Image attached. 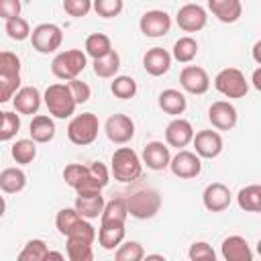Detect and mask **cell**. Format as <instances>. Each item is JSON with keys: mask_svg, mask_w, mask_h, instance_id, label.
Masks as SVG:
<instances>
[{"mask_svg": "<svg viewBox=\"0 0 261 261\" xmlns=\"http://www.w3.org/2000/svg\"><path fill=\"white\" fill-rule=\"evenodd\" d=\"M2 114H4V112H2V110H0V120H2Z\"/></svg>", "mask_w": 261, "mask_h": 261, "instance_id": "obj_52", "label": "cell"}, {"mask_svg": "<svg viewBox=\"0 0 261 261\" xmlns=\"http://www.w3.org/2000/svg\"><path fill=\"white\" fill-rule=\"evenodd\" d=\"M126 200V210L133 218L137 220H149L153 216H157V212L161 210V196L157 190L153 188H141L135 190L133 194H128Z\"/></svg>", "mask_w": 261, "mask_h": 261, "instance_id": "obj_4", "label": "cell"}, {"mask_svg": "<svg viewBox=\"0 0 261 261\" xmlns=\"http://www.w3.org/2000/svg\"><path fill=\"white\" fill-rule=\"evenodd\" d=\"M192 137H194V126L190 120H186L181 116H173V120L165 126V145L167 147L184 149L192 143Z\"/></svg>", "mask_w": 261, "mask_h": 261, "instance_id": "obj_17", "label": "cell"}, {"mask_svg": "<svg viewBox=\"0 0 261 261\" xmlns=\"http://www.w3.org/2000/svg\"><path fill=\"white\" fill-rule=\"evenodd\" d=\"M143 257H145V249L139 241H122L114 249L116 261H141Z\"/></svg>", "mask_w": 261, "mask_h": 261, "instance_id": "obj_38", "label": "cell"}, {"mask_svg": "<svg viewBox=\"0 0 261 261\" xmlns=\"http://www.w3.org/2000/svg\"><path fill=\"white\" fill-rule=\"evenodd\" d=\"M63 10L73 18H84L92 10V0H63Z\"/></svg>", "mask_w": 261, "mask_h": 261, "instance_id": "obj_45", "label": "cell"}, {"mask_svg": "<svg viewBox=\"0 0 261 261\" xmlns=\"http://www.w3.org/2000/svg\"><path fill=\"white\" fill-rule=\"evenodd\" d=\"M232 194L228 190V186H224L222 181H212L204 188L202 192V204L208 212H222L230 206Z\"/></svg>", "mask_w": 261, "mask_h": 261, "instance_id": "obj_16", "label": "cell"}, {"mask_svg": "<svg viewBox=\"0 0 261 261\" xmlns=\"http://www.w3.org/2000/svg\"><path fill=\"white\" fill-rule=\"evenodd\" d=\"M128 218V210H126V200L124 198H114L110 202L104 204L102 214H100V222H118V224H126Z\"/></svg>", "mask_w": 261, "mask_h": 261, "instance_id": "obj_32", "label": "cell"}, {"mask_svg": "<svg viewBox=\"0 0 261 261\" xmlns=\"http://www.w3.org/2000/svg\"><path fill=\"white\" fill-rule=\"evenodd\" d=\"M192 145H194V153L200 159H214L224 149V141H222L220 133L212 130V128H204V130L194 133Z\"/></svg>", "mask_w": 261, "mask_h": 261, "instance_id": "obj_10", "label": "cell"}, {"mask_svg": "<svg viewBox=\"0 0 261 261\" xmlns=\"http://www.w3.org/2000/svg\"><path fill=\"white\" fill-rule=\"evenodd\" d=\"M139 29H141V33H143L145 37H149V39H161V37H165V35L169 33V29H171V16H169L165 10H159V8L147 10V12L141 16V20H139Z\"/></svg>", "mask_w": 261, "mask_h": 261, "instance_id": "obj_13", "label": "cell"}, {"mask_svg": "<svg viewBox=\"0 0 261 261\" xmlns=\"http://www.w3.org/2000/svg\"><path fill=\"white\" fill-rule=\"evenodd\" d=\"M4 31H6L8 39H12V41H27L31 37V27H29L27 18H22V16L8 18L4 24Z\"/></svg>", "mask_w": 261, "mask_h": 261, "instance_id": "obj_40", "label": "cell"}, {"mask_svg": "<svg viewBox=\"0 0 261 261\" xmlns=\"http://www.w3.org/2000/svg\"><path fill=\"white\" fill-rule=\"evenodd\" d=\"M237 204L245 212H261V186L251 184L241 188L237 194Z\"/></svg>", "mask_w": 261, "mask_h": 261, "instance_id": "obj_29", "label": "cell"}, {"mask_svg": "<svg viewBox=\"0 0 261 261\" xmlns=\"http://www.w3.org/2000/svg\"><path fill=\"white\" fill-rule=\"evenodd\" d=\"M198 55V41L190 35L186 37H179L175 43H173V49H171V59L179 61V63H190L194 61Z\"/></svg>", "mask_w": 261, "mask_h": 261, "instance_id": "obj_30", "label": "cell"}, {"mask_svg": "<svg viewBox=\"0 0 261 261\" xmlns=\"http://www.w3.org/2000/svg\"><path fill=\"white\" fill-rule=\"evenodd\" d=\"M27 186V173L20 167H6L0 171V190L4 194H18Z\"/></svg>", "mask_w": 261, "mask_h": 261, "instance_id": "obj_27", "label": "cell"}, {"mask_svg": "<svg viewBox=\"0 0 261 261\" xmlns=\"http://www.w3.org/2000/svg\"><path fill=\"white\" fill-rule=\"evenodd\" d=\"M67 86H69V92H71V96H73V100H75L77 106L80 104H86L92 98V88L86 82H82L80 77L67 80Z\"/></svg>", "mask_w": 261, "mask_h": 261, "instance_id": "obj_44", "label": "cell"}, {"mask_svg": "<svg viewBox=\"0 0 261 261\" xmlns=\"http://www.w3.org/2000/svg\"><path fill=\"white\" fill-rule=\"evenodd\" d=\"M143 171V161L139 157V153L130 147H118L112 153L110 159V173L114 175L116 181L120 184H130L135 179L141 177Z\"/></svg>", "mask_w": 261, "mask_h": 261, "instance_id": "obj_2", "label": "cell"}, {"mask_svg": "<svg viewBox=\"0 0 261 261\" xmlns=\"http://www.w3.org/2000/svg\"><path fill=\"white\" fill-rule=\"evenodd\" d=\"M12 106L18 114H37L41 104H43V94L39 92V88L35 86H22L16 90V94L12 96Z\"/></svg>", "mask_w": 261, "mask_h": 261, "instance_id": "obj_18", "label": "cell"}, {"mask_svg": "<svg viewBox=\"0 0 261 261\" xmlns=\"http://www.w3.org/2000/svg\"><path fill=\"white\" fill-rule=\"evenodd\" d=\"M171 53L163 47H151L147 49V53L143 55V67L149 75L153 77H159V75H165L171 67Z\"/></svg>", "mask_w": 261, "mask_h": 261, "instance_id": "obj_20", "label": "cell"}, {"mask_svg": "<svg viewBox=\"0 0 261 261\" xmlns=\"http://www.w3.org/2000/svg\"><path fill=\"white\" fill-rule=\"evenodd\" d=\"M214 88L224 98H245L249 92V82L239 67H224L216 73Z\"/></svg>", "mask_w": 261, "mask_h": 261, "instance_id": "obj_8", "label": "cell"}, {"mask_svg": "<svg viewBox=\"0 0 261 261\" xmlns=\"http://www.w3.org/2000/svg\"><path fill=\"white\" fill-rule=\"evenodd\" d=\"M108 51H112V41L108 35L104 33H92L86 37V43H84V53L92 59H98L102 55H106Z\"/></svg>", "mask_w": 261, "mask_h": 261, "instance_id": "obj_31", "label": "cell"}, {"mask_svg": "<svg viewBox=\"0 0 261 261\" xmlns=\"http://www.w3.org/2000/svg\"><path fill=\"white\" fill-rule=\"evenodd\" d=\"M92 67H94V73L98 77H102V80H110V77L118 75V69H120V55H118V51L112 49L106 55L94 59Z\"/></svg>", "mask_w": 261, "mask_h": 261, "instance_id": "obj_28", "label": "cell"}, {"mask_svg": "<svg viewBox=\"0 0 261 261\" xmlns=\"http://www.w3.org/2000/svg\"><path fill=\"white\" fill-rule=\"evenodd\" d=\"M88 65V55L82 49H65L59 51L51 61V73L57 80H73L77 77Z\"/></svg>", "mask_w": 261, "mask_h": 261, "instance_id": "obj_5", "label": "cell"}, {"mask_svg": "<svg viewBox=\"0 0 261 261\" xmlns=\"http://www.w3.org/2000/svg\"><path fill=\"white\" fill-rule=\"evenodd\" d=\"M179 86L188 92V94H196L202 96L208 92L210 88V75L204 67L200 65H186L179 71Z\"/></svg>", "mask_w": 261, "mask_h": 261, "instance_id": "obj_15", "label": "cell"}, {"mask_svg": "<svg viewBox=\"0 0 261 261\" xmlns=\"http://www.w3.org/2000/svg\"><path fill=\"white\" fill-rule=\"evenodd\" d=\"M104 204H106V200H104L102 192H77L73 208L77 210L80 216H84L88 220H94L102 214Z\"/></svg>", "mask_w": 261, "mask_h": 261, "instance_id": "obj_21", "label": "cell"}, {"mask_svg": "<svg viewBox=\"0 0 261 261\" xmlns=\"http://www.w3.org/2000/svg\"><path fill=\"white\" fill-rule=\"evenodd\" d=\"M175 22L184 33H198L206 27L208 22V12L204 6L196 4V2H188L184 4L177 14H175Z\"/></svg>", "mask_w": 261, "mask_h": 261, "instance_id": "obj_12", "label": "cell"}, {"mask_svg": "<svg viewBox=\"0 0 261 261\" xmlns=\"http://www.w3.org/2000/svg\"><path fill=\"white\" fill-rule=\"evenodd\" d=\"M98 130H100L98 116L94 112H82L71 116L67 124V139L77 147H86L98 139Z\"/></svg>", "mask_w": 261, "mask_h": 261, "instance_id": "obj_6", "label": "cell"}, {"mask_svg": "<svg viewBox=\"0 0 261 261\" xmlns=\"http://www.w3.org/2000/svg\"><path fill=\"white\" fill-rule=\"evenodd\" d=\"M18 130H20V114L16 110L14 112H4L2 120H0V141L2 143L12 141Z\"/></svg>", "mask_w": 261, "mask_h": 261, "instance_id": "obj_39", "label": "cell"}, {"mask_svg": "<svg viewBox=\"0 0 261 261\" xmlns=\"http://www.w3.org/2000/svg\"><path fill=\"white\" fill-rule=\"evenodd\" d=\"M4 212H6V200H4V196H0V218L4 216Z\"/></svg>", "mask_w": 261, "mask_h": 261, "instance_id": "obj_51", "label": "cell"}, {"mask_svg": "<svg viewBox=\"0 0 261 261\" xmlns=\"http://www.w3.org/2000/svg\"><path fill=\"white\" fill-rule=\"evenodd\" d=\"M169 159H171L169 147L165 143H161V141L147 143L143 153H141L143 165H147V169H151V171H163L169 165Z\"/></svg>", "mask_w": 261, "mask_h": 261, "instance_id": "obj_19", "label": "cell"}, {"mask_svg": "<svg viewBox=\"0 0 261 261\" xmlns=\"http://www.w3.org/2000/svg\"><path fill=\"white\" fill-rule=\"evenodd\" d=\"M43 102L47 106V112L53 116V118H59V120H65V118H71L77 104L69 92V86L67 82H59V84H51L45 92H43Z\"/></svg>", "mask_w": 261, "mask_h": 261, "instance_id": "obj_3", "label": "cell"}, {"mask_svg": "<svg viewBox=\"0 0 261 261\" xmlns=\"http://www.w3.org/2000/svg\"><path fill=\"white\" fill-rule=\"evenodd\" d=\"M188 257L192 261H214L216 259V253H214L212 245H208L206 241H196V243L190 245Z\"/></svg>", "mask_w": 261, "mask_h": 261, "instance_id": "obj_43", "label": "cell"}, {"mask_svg": "<svg viewBox=\"0 0 261 261\" xmlns=\"http://www.w3.org/2000/svg\"><path fill=\"white\" fill-rule=\"evenodd\" d=\"M47 259H63V253H57V251H51V249H49Z\"/></svg>", "mask_w": 261, "mask_h": 261, "instance_id": "obj_50", "label": "cell"}, {"mask_svg": "<svg viewBox=\"0 0 261 261\" xmlns=\"http://www.w3.org/2000/svg\"><path fill=\"white\" fill-rule=\"evenodd\" d=\"M208 10L224 24H232L243 14L241 0H208Z\"/></svg>", "mask_w": 261, "mask_h": 261, "instance_id": "obj_24", "label": "cell"}, {"mask_svg": "<svg viewBox=\"0 0 261 261\" xmlns=\"http://www.w3.org/2000/svg\"><path fill=\"white\" fill-rule=\"evenodd\" d=\"M49 247L43 239H31L18 253V261H47Z\"/></svg>", "mask_w": 261, "mask_h": 261, "instance_id": "obj_35", "label": "cell"}, {"mask_svg": "<svg viewBox=\"0 0 261 261\" xmlns=\"http://www.w3.org/2000/svg\"><path fill=\"white\" fill-rule=\"evenodd\" d=\"M20 10H22L20 0H0V18L8 20L14 16H20Z\"/></svg>", "mask_w": 261, "mask_h": 261, "instance_id": "obj_47", "label": "cell"}, {"mask_svg": "<svg viewBox=\"0 0 261 261\" xmlns=\"http://www.w3.org/2000/svg\"><path fill=\"white\" fill-rule=\"evenodd\" d=\"M157 104H159V108H161L165 114H169V116H179V114H184V110H186V106H188V100H186L184 92H179V90H175V88H167V90H163V92L159 94Z\"/></svg>", "mask_w": 261, "mask_h": 261, "instance_id": "obj_26", "label": "cell"}, {"mask_svg": "<svg viewBox=\"0 0 261 261\" xmlns=\"http://www.w3.org/2000/svg\"><path fill=\"white\" fill-rule=\"evenodd\" d=\"M208 120L216 130H232L237 126L239 114L228 100H216L208 108Z\"/></svg>", "mask_w": 261, "mask_h": 261, "instance_id": "obj_14", "label": "cell"}, {"mask_svg": "<svg viewBox=\"0 0 261 261\" xmlns=\"http://www.w3.org/2000/svg\"><path fill=\"white\" fill-rule=\"evenodd\" d=\"M104 133L110 143L126 145L135 137V120L128 114H110L104 122Z\"/></svg>", "mask_w": 261, "mask_h": 261, "instance_id": "obj_11", "label": "cell"}, {"mask_svg": "<svg viewBox=\"0 0 261 261\" xmlns=\"http://www.w3.org/2000/svg\"><path fill=\"white\" fill-rule=\"evenodd\" d=\"M20 75V57L12 51H0V77Z\"/></svg>", "mask_w": 261, "mask_h": 261, "instance_id": "obj_42", "label": "cell"}, {"mask_svg": "<svg viewBox=\"0 0 261 261\" xmlns=\"http://www.w3.org/2000/svg\"><path fill=\"white\" fill-rule=\"evenodd\" d=\"M31 45L37 53L49 55L55 53L63 43V31L55 22H41L31 31Z\"/></svg>", "mask_w": 261, "mask_h": 261, "instance_id": "obj_7", "label": "cell"}, {"mask_svg": "<svg viewBox=\"0 0 261 261\" xmlns=\"http://www.w3.org/2000/svg\"><path fill=\"white\" fill-rule=\"evenodd\" d=\"M63 179L77 192H102L110 181V171L104 163L94 161L90 165L69 163L63 169Z\"/></svg>", "mask_w": 261, "mask_h": 261, "instance_id": "obj_1", "label": "cell"}, {"mask_svg": "<svg viewBox=\"0 0 261 261\" xmlns=\"http://www.w3.org/2000/svg\"><path fill=\"white\" fill-rule=\"evenodd\" d=\"M20 88V75L12 77H0V104H6L12 100L16 90Z\"/></svg>", "mask_w": 261, "mask_h": 261, "instance_id": "obj_46", "label": "cell"}, {"mask_svg": "<svg viewBox=\"0 0 261 261\" xmlns=\"http://www.w3.org/2000/svg\"><path fill=\"white\" fill-rule=\"evenodd\" d=\"M10 155L18 165H29L37 157V143L33 139H18L10 147Z\"/></svg>", "mask_w": 261, "mask_h": 261, "instance_id": "obj_34", "label": "cell"}, {"mask_svg": "<svg viewBox=\"0 0 261 261\" xmlns=\"http://www.w3.org/2000/svg\"><path fill=\"white\" fill-rule=\"evenodd\" d=\"M220 255L226 261H251L253 259V251H251L247 239L241 234L226 237L220 245Z\"/></svg>", "mask_w": 261, "mask_h": 261, "instance_id": "obj_22", "label": "cell"}, {"mask_svg": "<svg viewBox=\"0 0 261 261\" xmlns=\"http://www.w3.org/2000/svg\"><path fill=\"white\" fill-rule=\"evenodd\" d=\"M137 82L130 75H114L110 84V92L120 100H130L137 94Z\"/></svg>", "mask_w": 261, "mask_h": 261, "instance_id": "obj_36", "label": "cell"}, {"mask_svg": "<svg viewBox=\"0 0 261 261\" xmlns=\"http://www.w3.org/2000/svg\"><path fill=\"white\" fill-rule=\"evenodd\" d=\"M124 226L126 224H118V222H100V228L96 232L98 245L104 251H114L124 241V234H126Z\"/></svg>", "mask_w": 261, "mask_h": 261, "instance_id": "obj_23", "label": "cell"}, {"mask_svg": "<svg viewBox=\"0 0 261 261\" xmlns=\"http://www.w3.org/2000/svg\"><path fill=\"white\" fill-rule=\"evenodd\" d=\"M94 243L84 241V239H65V253L69 261H92L94 259Z\"/></svg>", "mask_w": 261, "mask_h": 261, "instance_id": "obj_33", "label": "cell"}, {"mask_svg": "<svg viewBox=\"0 0 261 261\" xmlns=\"http://www.w3.org/2000/svg\"><path fill=\"white\" fill-rule=\"evenodd\" d=\"M29 133H31V139L35 143H51L55 139V120L51 114H37L33 116L31 124H29Z\"/></svg>", "mask_w": 261, "mask_h": 261, "instance_id": "obj_25", "label": "cell"}, {"mask_svg": "<svg viewBox=\"0 0 261 261\" xmlns=\"http://www.w3.org/2000/svg\"><path fill=\"white\" fill-rule=\"evenodd\" d=\"M124 0H92V10L102 18H114L122 12Z\"/></svg>", "mask_w": 261, "mask_h": 261, "instance_id": "obj_41", "label": "cell"}, {"mask_svg": "<svg viewBox=\"0 0 261 261\" xmlns=\"http://www.w3.org/2000/svg\"><path fill=\"white\" fill-rule=\"evenodd\" d=\"M259 49H261V41H257V43L253 45V59H255V63H261V57H259Z\"/></svg>", "mask_w": 261, "mask_h": 261, "instance_id": "obj_49", "label": "cell"}, {"mask_svg": "<svg viewBox=\"0 0 261 261\" xmlns=\"http://www.w3.org/2000/svg\"><path fill=\"white\" fill-rule=\"evenodd\" d=\"M82 218H84V216H80L75 208H61V210L57 212V216H55V228L59 230V234L67 237V234L80 224Z\"/></svg>", "mask_w": 261, "mask_h": 261, "instance_id": "obj_37", "label": "cell"}, {"mask_svg": "<svg viewBox=\"0 0 261 261\" xmlns=\"http://www.w3.org/2000/svg\"><path fill=\"white\" fill-rule=\"evenodd\" d=\"M167 167L179 179H194V177H198L202 173V159L194 151L177 149V153L169 159Z\"/></svg>", "mask_w": 261, "mask_h": 261, "instance_id": "obj_9", "label": "cell"}, {"mask_svg": "<svg viewBox=\"0 0 261 261\" xmlns=\"http://www.w3.org/2000/svg\"><path fill=\"white\" fill-rule=\"evenodd\" d=\"M253 86H255V90H261V67H257L253 71Z\"/></svg>", "mask_w": 261, "mask_h": 261, "instance_id": "obj_48", "label": "cell"}]
</instances>
